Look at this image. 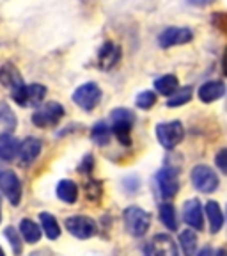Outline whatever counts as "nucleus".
<instances>
[{
  "instance_id": "f257e3e1",
  "label": "nucleus",
  "mask_w": 227,
  "mask_h": 256,
  "mask_svg": "<svg viewBox=\"0 0 227 256\" xmlns=\"http://www.w3.org/2000/svg\"><path fill=\"white\" fill-rule=\"evenodd\" d=\"M135 124V114L130 108H114L110 114V128L121 144H132V128Z\"/></svg>"
},
{
  "instance_id": "f03ea898",
  "label": "nucleus",
  "mask_w": 227,
  "mask_h": 256,
  "mask_svg": "<svg viewBox=\"0 0 227 256\" xmlns=\"http://www.w3.org/2000/svg\"><path fill=\"white\" fill-rule=\"evenodd\" d=\"M123 219H124V226H126L128 233L133 236L146 235L149 230V224H151V216L139 206L126 208L123 214Z\"/></svg>"
},
{
  "instance_id": "7ed1b4c3",
  "label": "nucleus",
  "mask_w": 227,
  "mask_h": 256,
  "mask_svg": "<svg viewBox=\"0 0 227 256\" xmlns=\"http://www.w3.org/2000/svg\"><path fill=\"white\" fill-rule=\"evenodd\" d=\"M156 137H158V142L162 144L165 150L176 148V146L185 139L183 123L178 120L167 121V123H158L156 124Z\"/></svg>"
},
{
  "instance_id": "20e7f679",
  "label": "nucleus",
  "mask_w": 227,
  "mask_h": 256,
  "mask_svg": "<svg viewBox=\"0 0 227 256\" xmlns=\"http://www.w3.org/2000/svg\"><path fill=\"white\" fill-rule=\"evenodd\" d=\"M73 102L78 105L82 110L91 112L94 110L101 102V89L96 82H85L78 86L73 92Z\"/></svg>"
},
{
  "instance_id": "39448f33",
  "label": "nucleus",
  "mask_w": 227,
  "mask_h": 256,
  "mask_svg": "<svg viewBox=\"0 0 227 256\" xmlns=\"http://www.w3.org/2000/svg\"><path fill=\"white\" fill-rule=\"evenodd\" d=\"M64 118V107L57 102H48L41 105L34 114H32V123L37 128H48L55 126L60 120Z\"/></svg>"
},
{
  "instance_id": "423d86ee",
  "label": "nucleus",
  "mask_w": 227,
  "mask_h": 256,
  "mask_svg": "<svg viewBox=\"0 0 227 256\" xmlns=\"http://www.w3.org/2000/svg\"><path fill=\"white\" fill-rule=\"evenodd\" d=\"M12 100L21 107H34L39 105L46 96V88L43 84H25L21 89L11 92Z\"/></svg>"
},
{
  "instance_id": "0eeeda50",
  "label": "nucleus",
  "mask_w": 227,
  "mask_h": 256,
  "mask_svg": "<svg viewBox=\"0 0 227 256\" xmlns=\"http://www.w3.org/2000/svg\"><path fill=\"white\" fill-rule=\"evenodd\" d=\"M194 40V32L188 27H167L158 34L160 48H172L187 44Z\"/></svg>"
},
{
  "instance_id": "6e6552de",
  "label": "nucleus",
  "mask_w": 227,
  "mask_h": 256,
  "mask_svg": "<svg viewBox=\"0 0 227 256\" xmlns=\"http://www.w3.org/2000/svg\"><path fill=\"white\" fill-rule=\"evenodd\" d=\"M192 184L199 192L210 194V192L217 190V187H219V176L208 166H196L192 169Z\"/></svg>"
},
{
  "instance_id": "1a4fd4ad",
  "label": "nucleus",
  "mask_w": 227,
  "mask_h": 256,
  "mask_svg": "<svg viewBox=\"0 0 227 256\" xmlns=\"http://www.w3.org/2000/svg\"><path fill=\"white\" fill-rule=\"evenodd\" d=\"M0 190L9 200L11 204H20L21 201V182L16 176L14 171H2L0 172Z\"/></svg>"
},
{
  "instance_id": "9d476101",
  "label": "nucleus",
  "mask_w": 227,
  "mask_h": 256,
  "mask_svg": "<svg viewBox=\"0 0 227 256\" xmlns=\"http://www.w3.org/2000/svg\"><path fill=\"white\" fill-rule=\"evenodd\" d=\"M66 230L71 233L76 238H91L92 235H96V222L91 217L85 216H75L66 219Z\"/></svg>"
},
{
  "instance_id": "9b49d317",
  "label": "nucleus",
  "mask_w": 227,
  "mask_h": 256,
  "mask_svg": "<svg viewBox=\"0 0 227 256\" xmlns=\"http://www.w3.org/2000/svg\"><path fill=\"white\" fill-rule=\"evenodd\" d=\"M121 56H123V50L119 44H116L114 41H105L98 50V68L103 72L116 68L117 62L121 60Z\"/></svg>"
},
{
  "instance_id": "f8f14e48",
  "label": "nucleus",
  "mask_w": 227,
  "mask_h": 256,
  "mask_svg": "<svg viewBox=\"0 0 227 256\" xmlns=\"http://www.w3.org/2000/svg\"><path fill=\"white\" fill-rule=\"evenodd\" d=\"M156 184L162 192V196L171 200L180 190V180H178V171L172 168H164L156 174Z\"/></svg>"
},
{
  "instance_id": "ddd939ff",
  "label": "nucleus",
  "mask_w": 227,
  "mask_h": 256,
  "mask_svg": "<svg viewBox=\"0 0 227 256\" xmlns=\"http://www.w3.org/2000/svg\"><path fill=\"white\" fill-rule=\"evenodd\" d=\"M0 84L7 88L11 92L18 91L25 86L23 76H21L20 70L16 68L12 62H4L0 66Z\"/></svg>"
},
{
  "instance_id": "4468645a",
  "label": "nucleus",
  "mask_w": 227,
  "mask_h": 256,
  "mask_svg": "<svg viewBox=\"0 0 227 256\" xmlns=\"http://www.w3.org/2000/svg\"><path fill=\"white\" fill-rule=\"evenodd\" d=\"M41 148H43V144L36 137H27V139L21 140L20 152H18V162H20V166H23V168L30 166L39 156Z\"/></svg>"
},
{
  "instance_id": "2eb2a0df",
  "label": "nucleus",
  "mask_w": 227,
  "mask_h": 256,
  "mask_svg": "<svg viewBox=\"0 0 227 256\" xmlns=\"http://www.w3.org/2000/svg\"><path fill=\"white\" fill-rule=\"evenodd\" d=\"M183 219L190 228L194 230L204 228V214L199 200H188L183 204Z\"/></svg>"
},
{
  "instance_id": "dca6fc26",
  "label": "nucleus",
  "mask_w": 227,
  "mask_h": 256,
  "mask_svg": "<svg viewBox=\"0 0 227 256\" xmlns=\"http://www.w3.org/2000/svg\"><path fill=\"white\" fill-rule=\"evenodd\" d=\"M226 91L227 88L224 82H220V80H210V82H204L201 86L197 94H199V100L204 102V104H213L219 98H222L226 94Z\"/></svg>"
},
{
  "instance_id": "f3484780",
  "label": "nucleus",
  "mask_w": 227,
  "mask_h": 256,
  "mask_svg": "<svg viewBox=\"0 0 227 256\" xmlns=\"http://www.w3.org/2000/svg\"><path fill=\"white\" fill-rule=\"evenodd\" d=\"M151 251L155 256H178L176 242L167 233H158L151 240Z\"/></svg>"
},
{
  "instance_id": "a211bd4d",
  "label": "nucleus",
  "mask_w": 227,
  "mask_h": 256,
  "mask_svg": "<svg viewBox=\"0 0 227 256\" xmlns=\"http://www.w3.org/2000/svg\"><path fill=\"white\" fill-rule=\"evenodd\" d=\"M16 114L5 102H0V136H9L16 130Z\"/></svg>"
},
{
  "instance_id": "6ab92c4d",
  "label": "nucleus",
  "mask_w": 227,
  "mask_h": 256,
  "mask_svg": "<svg viewBox=\"0 0 227 256\" xmlns=\"http://www.w3.org/2000/svg\"><path fill=\"white\" fill-rule=\"evenodd\" d=\"M20 152V140L14 139L12 134L9 136H0V158L2 160H14Z\"/></svg>"
},
{
  "instance_id": "aec40b11",
  "label": "nucleus",
  "mask_w": 227,
  "mask_h": 256,
  "mask_svg": "<svg viewBox=\"0 0 227 256\" xmlns=\"http://www.w3.org/2000/svg\"><path fill=\"white\" fill-rule=\"evenodd\" d=\"M178 86H180V80L176 75H162L155 80V89L156 92L164 96H172L176 91H178Z\"/></svg>"
},
{
  "instance_id": "412c9836",
  "label": "nucleus",
  "mask_w": 227,
  "mask_h": 256,
  "mask_svg": "<svg viewBox=\"0 0 227 256\" xmlns=\"http://www.w3.org/2000/svg\"><path fill=\"white\" fill-rule=\"evenodd\" d=\"M206 217H208V220H210V230H212V233L220 232V228H222V224H224V214H222V208H220L219 203H215V201H208Z\"/></svg>"
},
{
  "instance_id": "4be33fe9",
  "label": "nucleus",
  "mask_w": 227,
  "mask_h": 256,
  "mask_svg": "<svg viewBox=\"0 0 227 256\" xmlns=\"http://www.w3.org/2000/svg\"><path fill=\"white\" fill-rule=\"evenodd\" d=\"M57 196L60 201L68 204H73L78 198V187L73 180H62L57 185Z\"/></svg>"
},
{
  "instance_id": "5701e85b",
  "label": "nucleus",
  "mask_w": 227,
  "mask_h": 256,
  "mask_svg": "<svg viewBox=\"0 0 227 256\" xmlns=\"http://www.w3.org/2000/svg\"><path fill=\"white\" fill-rule=\"evenodd\" d=\"M110 134L112 128L107 121H98L91 130V140L98 146H105L110 142Z\"/></svg>"
},
{
  "instance_id": "b1692460",
  "label": "nucleus",
  "mask_w": 227,
  "mask_h": 256,
  "mask_svg": "<svg viewBox=\"0 0 227 256\" xmlns=\"http://www.w3.org/2000/svg\"><path fill=\"white\" fill-rule=\"evenodd\" d=\"M20 232H21V236H23L25 242H28V244H36V242H39L41 238V228L37 226L34 220L30 219H23L20 222Z\"/></svg>"
},
{
  "instance_id": "393cba45",
  "label": "nucleus",
  "mask_w": 227,
  "mask_h": 256,
  "mask_svg": "<svg viewBox=\"0 0 227 256\" xmlns=\"http://www.w3.org/2000/svg\"><path fill=\"white\" fill-rule=\"evenodd\" d=\"M39 219H41V228H43L44 235H46L50 240L59 238L60 236V226H59V222H57L55 217H53L52 214L43 212L39 216Z\"/></svg>"
},
{
  "instance_id": "a878e982",
  "label": "nucleus",
  "mask_w": 227,
  "mask_h": 256,
  "mask_svg": "<svg viewBox=\"0 0 227 256\" xmlns=\"http://www.w3.org/2000/svg\"><path fill=\"white\" fill-rule=\"evenodd\" d=\"M160 220L164 222V226L171 232L178 230V217H176V210L171 203H164L160 206Z\"/></svg>"
},
{
  "instance_id": "bb28decb",
  "label": "nucleus",
  "mask_w": 227,
  "mask_h": 256,
  "mask_svg": "<svg viewBox=\"0 0 227 256\" xmlns=\"http://www.w3.org/2000/svg\"><path fill=\"white\" fill-rule=\"evenodd\" d=\"M192 96H194V88H192V86H183V88H180L174 94L171 96V98H169L167 105L172 108L181 107V105L188 104V102L192 100Z\"/></svg>"
},
{
  "instance_id": "cd10ccee",
  "label": "nucleus",
  "mask_w": 227,
  "mask_h": 256,
  "mask_svg": "<svg viewBox=\"0 0 227 256\" xmlns=\"http://www.w3.org/2000/svg\"><path fill=\"white\" fill-rule=\"evenodd\" d=\"M180 246L185 256H194L197 251V235L192 230H185L180 235Z\"/></svg>"
},
{
  "instance_id": "c85d7f7f",
  "label": "nucleus",
  "mask_w": 227,
  "mask_h": 256,
  "mask_svg": "<svg viewBox=\"0 0 227 256\" xmlns=\"http://www.w3.org/2000/svg\"><path fill=\"white\" fill-rule=\"evenodd\" d=\"M156 104V92L155 91H140L139 94L135 96V105L142 110H149L153 108Z\"/></svg>"
},
{
  "instance_id": "c756f323",
  "label": "nucleus",
  "mask_w": 227,
  "mask_h": 256,
  "mask_svg": "<svg viewBox=\"0 0 227 256\" xmlns=\"http://www.w3.org/2000/svg\"><path fill=\"white\" fill-rule=\"evenodd\" d=\"M4 235H5V238H7L9 244H11L12 252H14L16 256L21 254V238H20V235H18V232H16L12 226H7L5 232H4Z\"/></svg>"
},
{
  "instance_id": "7c9ffc66",
  "label": "nucleus",
  "mask_w": 227,
  "mask_h": 256,
  "mask_svg": "<svg viewBox=\"0 0 227 256\" xmlns=\"http://www.w3.org/2000/svg\"><path fill=\"white\" fill-rule=\"evenodd\" d=\"M85 194H87L89 200H98L101 194V185L98 184V182H89L87 185H85Z\"/></svg>"
},
{
  "instance_id": "2f4dec72",
  "label": "nucleus",
  "mask_w": 227,
  "mask_h": 256,
  "mask_svg": "<svg viewBox=\"0 0 227 256\" xmlns=\"http://www.w3.org/2000/svg\"><path fill=\"white\" fill-rule=\"evenodd\" d=\"M215 164H217V168H219L220 171L224 172V174H227V148L220 150V152L217 153Z\"/></svg>"
},
{
  "instance_id": "473e14b6",
  "label": "nucleus",
  "mask_w": 227,
  "mask_h": 256,
  "mask_svg": "<svg viewBox=\"0 0 227 256\" xmlns=\"http://www.w3.org/2000/svg\"><path fill=\"white\" fill-rule=\"evenodd\" d=\"M92 168H94V160H92L91 155H85V158L82 160V164L78 166L80 172H91Z\"/></svg>"
},
{
  "instance_id": "72a5a7b5",
  "label": "nucleus",
  "mask_w": 227,
  "mask_h": 256,
  "mask_svg": "<svg viewBox=\"0 0 227 256\" xmlns=\"http://www.w3.org/2000/svg\"><path fill=\"white\" fill-rule=\"evenodd\" d=\"M212 2H215V0H187V4H190V6H197V8H203V6L212 4Z\"/></svg>"
},
{
  "instance_id": "f704fd0d",
  "label": "nucleus",
  "mask_w": 227,
  "mask_h": 256,
  "mask_svg": "<svg viewBox=\"0 0 227 256\" xmlns=\"http://www.w3.org/2000/svg\"><path fill=\"white\" fill-rule=\"evenodd\" d=\"M220 64H222V73L227 76V46H226V50H224V54H222V60H220Z\"/></svg>"
},
{
  "instance_id": "c9c22d12",
  "label": "nucleus",
  "mask_w": 227,
  "mask_h": 256,
  "mask_svg": "<svg viewBox=\"0 0 227 256\" xmlns=\"http://www.w3.org/2000/svg\"><path fill=\"white\" fill-rule=\"evenodd\" d=\"M199 256H215V252H213L212 248H204L203 251L199 252Z\"/></svg>"
},
{
  "instance_id": "e433bc0d",
  "label": "nucleus",
  "mask_w": 227,
  "mask_h": 256,
  "mask_svg": "<svg viewBox=\"0 0 227 256\" xmlns=\"http://www.w3.org/2000/svg\"><path fill=\"white\" fill-rule=\"evenodd\" d=\"M217 256H227V251L226 249H220V251L217 252Z\"/></svg>"
},
{
  "instance_id": "4c0bfd02",
  "label": "nucleus",
  "mask_w": 227,
  "mask_h": 256,
  "mask_svg": "<svg viewBox=\"0 0 227 256\" xmlns=\"http://www.w3.org/2000/svg\"><path fill=\"white\" fill-rule=\"evenodd\" d=\"M0 256H5V254H4V251H2V248H0Z\"/></svg>"
}]
</instances>
